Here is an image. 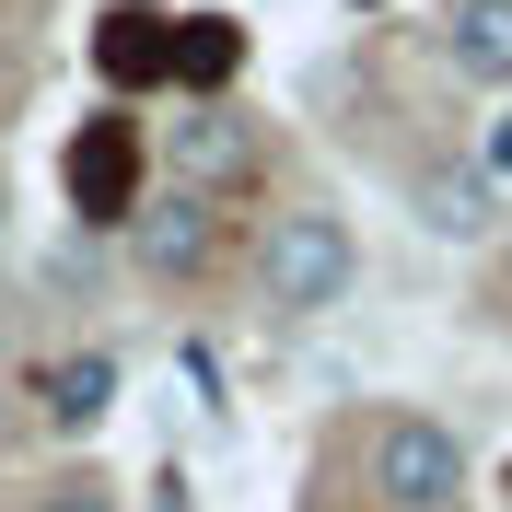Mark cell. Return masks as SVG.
I'll use <instances>...</instances> for the list:
<instances>
[{
	"mask_svg": "<svg viewBox=\"0 0 512 512\" xmlns=\"http://www.w3.org/2000/svg\"><path fill=\"white\" fill-rule=\"evenodd\" d=\"M361 280V233L350 210H326V198H303V210H280L268 222V245H256V291H268V315H326V303H350Z\"/></svg>",
	"mask_w": 512,
	"mask_h": 512,
	"instance_id": "6da1fadb",
	"label": "cell"
},
{
	"mask_svg": "<svg viewBox=\"0 0 512 512\" xmlns=\"http://www.w3.org/2000/svg\"><path fill=\"white\" fill-rule=\"evenodd\" d=\"M373 501L384 512H466V431L431 408L373 419Z\"/></svg>",
	"mask_w": 512,
	"mask_h": 512,
	"instance_id": "7a4b0ae2",
	"label": "cell"
},
{
	"mask_svg": "<svg viewBox=\"0 0 512 512\" xmlns=\"http://www.w3.org/2000/svg\"><path fill=\"white\" fill-rule=\"evenodd\" d=\"M117 245H128V268L140 280H163V291H187V280H210L222 268V198H198V187H140V210L117 222Z\"/></svg>",
	"mask_w": 512,
	"mask_h": 512,
	"instance_id": "3957f363",
	"label": "cell"
},
{
	"mask_svg": "<svg viewBox=\"0 0 512 512\" xmlns=\"http://www.w3.org/2000/svg\"><path fill=\"white\" fill-rule=\"evenodd\" d=\"M140 187H152V163H140V117H128V105H105V117L70 128V152H59V198H70V222L117 233L128 210H140Z\"/></svg>",
	"mask_w": 512,
	"mask_h": 512,
	"instance_id": "277c9868",
	"label": "cell"
},
{
	"mask_svg": "<svg viewBox=\"0 0 512 512\" xmlns=\"http://www.w3.org/2000/svg\"><path fill=\"white\" fill-rule=\"evenodd\" d=\"M163 163H175V187L222 198V187H256L268 140H256V117H245L233 94H187L175 117H163Z\"/></svg>",
	"mask_w": 512,
	"mask_h": 512,
	"instance_id": "5b68a950",
	"label": "cell"
},
{
	"mask_svg": "<svg viewBox=\"0 0 512 512\" xmlns=\"http://www.w3.org/2000/svg\"><path fill=\"white\" fill-rule=\"evenodd\" d=\"M94 70H105V94H163L175 82V12L163 0H105L94 12Z\"/></svg>",
	"mask_w": 512,
	"mask_h": 512,
	"instance_id": "8992f818",
	"label": "cell"
},
{
	"mask_svg": "<svg viewBox=\"0 0 512 512\" xmlns=\"http://www.w3.org/2000/svg\"><path fill=\"white\" fill-rule=\"evenodd\" d=\"M443 70L478 94H512V0H443Z\"/></svg>",
	"mask_w": 512,
	"mask_h": 512,
	"instance_id": "52a82bcc",
	"label": "cell"
},
{
	"mask_svg": "<svg viewBox=\"0 0 512 512\" xmlns=\"http://www.w3.org/2000/svg\"><path fill=\"white\" fill-rule=\"evenodd\" d=\"M256 59V35L233 24V12H175V82L163 94H233Z\"/></svg>",
	"mask_w": 512,
	"mask_h": 512,
	"instance_id": "ba28073f",
	"label": "cell"
},
{
	"mask_svg": "<svg viewBox=\"0 0 512 512\" xmlns=\"http://www.w3.org/2000/svg\"><path fill=\"white\" fill-rule=\"evenodd\" d=\"M35 408H47V431H105V408H117V350H70V361H47L35 373Z\"/></svg>",
	"mask_w": 512,
	"mask_h": 512,
	"instance_id": "9c48e42d",
	"label": "cell"
},
{
	"mask_svg": "<svg viewBox=\"0 0 512 512\" xmlns=\"http://www.w3.org/2000/svg\"><path fill=\"white\" fill-rule=\"evenodd\" d=\"M419 222L443 233V245H478L489 233V175L478 163H431V175H419Z\"/></svg>",
	"mask_w": 512,
	"mask_h": 512,
	"instance_id": "30bf717a",
	"label": "cell"
},
{
	"mask_svg": "<svg viewBox=\"0 0 512 512\" xmlns=\"http://www.w3.org/2000/svg\"><path fill=\"white\" fill-rule=\"evenodd\" d=\"M35 512H117V489H105V478H47Z\"/></svg>",
	"mask_w": 512,
	"mask_h": 512,
	"instance_id": "8fae6325",
	"label": "cell"
},
{
	"mask_svg": "<svg viewBox=\"0 0 512 512\" xmlns=\"http://www.w3.org/2000/svg\"><path fill=\"white\" fill-rule=\"evenodd\" d=\"M489 315L512 326V233H501V256H489Z\"/></svg>",
	"mask_w": 512,
	"mask_h": 512,
	"instance_id": "7c38bea8",
	"label": "cell"
},
{
	"mask_svg": "<svg viewBox=\"0 0 512 512\" xmlns=\"http://www.w3.org/2000/svg\"><path fill=\"white\" fill-rule=\"evenodd\" d=\"M12 443H24V419H12V396H0V454H12Z\"/></svg>",
	"mask_w": 512,
	"mask_h": 512,
	"instance_id": "4fadbf2b",
	"label": "cell"
},
{
	"mask_svg": "<svg viewBox=\"0 0 512 512\" xmlns=\"http://www.w3.org/2000/svg\"><path fill=\"white\" fill-rule=\"evenodd\" d=\"M0 222H12V187H0Z\"/></svg>",
	"mask_w": 512,
	"mask_h": 512,
	"instance_id": "5bb4252c",
	"label": "cell"
},
{
	"mask_svg": "<svg viewBox=\"0 0 512 512\" xmlns=\"http://www.w3.org/2000/svg\"><path fill=\"white\" fill-rule=\"evenodd\" d=\"M350 12H384V0H350Z\"/></svg>",
	"mask_w": 512,
	"mask_h": 512,
	"instance_id": "9a60e30c",
	"label": "cell"
}]
</instances>
